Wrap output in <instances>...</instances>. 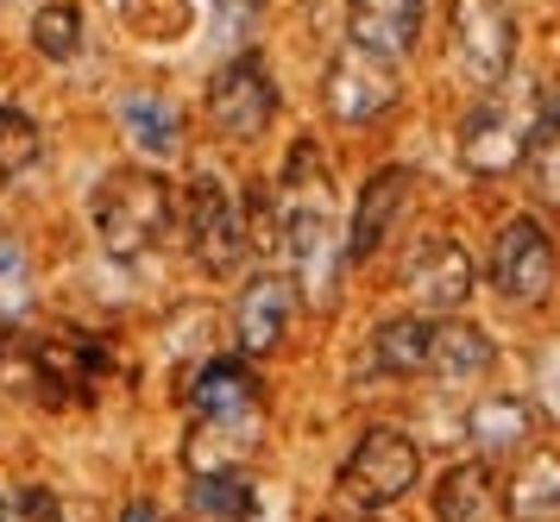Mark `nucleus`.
<instances>
[{"label":"nucleus","instance_id":"a878e982","mask_svg":"<svg viewBox=\"0 0 560 522\" xmlns=\"http://www.w3.org/2000/svg\"><path fill=\"white\" fill-rule=\"evenodd\" d=\"M258 13H265V0H221V20H228L233 32H246Z\"/></svg>","mask_w":560,"mask_h":522},{"label":"nucleus","instance_id":"f03ea898","mask_svg":"<svg viewBox=\"0 0 560 522\" xmlns=\"http://www.w3.org/2000/svg\"><path fill=\"white\" fill-rule=\"evenodd\" d=\"M278 240L290 252V271L308 283V302H328L340 283V227H334L328 171L315 146H296L278 176Z\"/></svg>","mask_w":560,"mask_h":522},{"label":"nucleus","instance_id":"2eb2a0df","mask_svg":"<svg viewBox=\"0 0 560 522\" xmlns=\"http://www.w3.org/2000/svg\"><path fill=\"white\" fill-rule=\"evenodd\" d=\"M491 359H498V347L485 340V327H472V322H434L429 366H422V372H434L441 384H472V378L491 372Z\"/></svg>","mask_w":560,"mask_h":522},{"label":"nucleus","instance_id":"ddd939ff","mask_svg":"<svg viewBox=\"0 0 560 522\" xmlns=\"http://www.w3.org/2000/svg\"><path fill=\"white\" fill-rule=\"evenodd\" d=\"M429 0H347V38L378 57H409L422 45Z\"/></svg>","mask_w":560,"mask_h":522},{"label":"nucleus","instance_id":"5701e85b","mask_svg":"<svg viewBox=\"0 0 560 522\" xmlns=\"http://www.w3.org/2000/svg\"><path fill=\"white\" fill-rule=\"evenodd\" d=\"M120 120H127V132H132V139H139L145 151H158V158L183 146V132H177V114H171L164 101H152V95H132L127 107H120Z\"/></svg>","mask_w":560,"mask_h":522},{"label":"nucleus","instance_id":"423d86ee","mask_svg":"<svg viewBox=\"0 0 560 522\" xmlns=\"http://www.w3.org/2000/svg\"><path fill=\"white\" fill-rule=\"evenodd\" d=\"M422 478V453L409 441L397 422H372L359 434V448L347 453V466H340V491L365 510H384V503H397Z\"/></svg>","mask_w":560,"mask_h":522},{"label":"nucleus","instance_id":"dca6fc26","mask_svg":"<svg viewBox=\"0 0 560 522\" xmlns=\"http://www.w3.org/2000/svg\"><path fill=\"white\" fill-rule=\"evenodd\" d=\"M504 510L516 522H560V448L523 453V466L504 491Z\"/></svg>","mask_w":560,"mask_h":522},{"label":"nucleus","instance_id":"9b49d317","mask_svg":"<svg viewBox=\"0 0 560 522\" xmlns=\"http://www.w3.org/2000/svg\"><path fill=\"white\" fill-rule=\"evenodd\" d=\"M404 283H409V297L422 302V309H459V302L472 297V258H466L459 240L429 233L422 246L409 252Z\"/></svg>","mask_w":560,"mask_h":522},{"label":"nucleus","instance_id":"9d476101","mask_svg":"<svg viewBox=\"0 0 560 522\" xmlns=\"http://www.w3.org/2000/svg\"><path fill=\"white\" fill-rule=\"evenodd\" d=\"M454 57L479 89L504 82L510 57H516V25H510V0H454Z\"/></svg>","mask_w":560,"mask_h":522},{"label":"nucleus","instance_id":"6e6552de","mask_svg":"<svg viewBox=\"0 0 560 522\" xmlns=\"http://www.w3.org/2000/svg\"><path fill=\"white\" fill-rule=\"evenodd\" d=\"M555 277H560V252L548 240V227L535 214H510L498 227V246H491V290L516 309H535V302L555 297Z\"/></svg>","mask_w":560,"mask_h":522},{"label":"nucleus","instance_id":"20e7f679","mask_svg":"<svg viewBox=\"0 0 560 522\" xmlns=\"http://www.w3.org/2000/svg\"><path fill=\"white\" fill-rule=\"evenodd\" d=\"M535 120H541V107H535L529 95L491 82V95L466 114V126H459V158H466V171L472 176L516 171L523 151H529V139H535Z\"/></svg>","mask_w":560,"mask_h":522},{"label":"nucleus","instance_id":"6ab92c4d","mask_svg":"<svg viewBox=\"0 0 560 522\" xmlns=\"http://www.w3.org/2000/svg\"><path fill=\"white\" fill-rule=\"evenodd\" d=\"M529 428H535V409L523 397H485L472 409V441L485 448V460L491 453H523Z\"/></svg>","mask_w":560,"mask_h":522},{"label":"nucleus","instance_id":"f257e3e1","mask_svg":"<svg viewBox=\"0 0 560 522\" xmlns=\"http://www.w3.org/2000/svg\"><path fill=\"white\" fill-rule=\"evenodd\" d=\"M189 428H183V466L189 478L208 473H246L265 448V391L246 359H208L189 378Z\"/></svg>","mask_w":560,"mask_h":522},{"label":"nucleus","instance_id":"4be33fe9","mask_svg":"<svg viewBox=\"0 0 560 522\" xmlns=\"http://www.w3.org/2000/svg\"><path fill=\"white\" fill-rule=\"evenodd\" d=\"M32 302V258L20 246V233L0 221V322H20Z\"/></svg>","mask_w":560,"mask_h":522},{"label":"nucleus","instance_id":"412c9836","mask_svg":"<svg viewBox=\"0 0 560 522\" xmlns=\"http://www.w3.org/2000/svg\"><path fill=\"white\" fill-rule=\"evenodd\" d=\"M523 171H529L535 196L548 201V208H560V101L541 107L535 139H529V151H523Z\"/></svg>","mask_w":560,"mask_h":522},{"label":"nucleus","instance_id":"f3484780","mask_svg":"<svg viewBox=\"0 0 560 522\" xmlns=\"http://www.w3.org/2000/svg\"><path fill=\"white\" fill-rule=\"evenodd\" d=\"M498 510V473L485 460H466L434 485V522H491Z\"/></svg>","mask_w":560,"mask_h":522},{"label":"nucleus","instance_id":"cd10ccee","mask_svg":"<svg viewBox=\"0 0 560 522\" xmlns=\"http://www.w3.org/2000/svg\"><path fill=\"white\" fill-rule=\"evenodd\" d=\"M0 522H7V503H0Z\"/></svg>","mask_w":560,"mask_h":522},{"label":"nucleus","instance_id":"393cba45","mask_svg":"<svg viewBox=\"0 0 560 522\" xmlns=\"http://www.w3.org/2000/svg\"><path fill=\"white\" fill-rule=\"evenodd\" d=\"M7 522H63V510H57L51 491H38V485H26L20 498L7 503Z\"/></svg>","mask_w":560,"mask_h":522},{"label":"nucleus","instance_id":"a211bd4d","mask_svg":"<svg viewBox=\"0 0 560 522\" xmlns=\"http://www.w3.org/2000/svg\"><path fill=\"white\" fill-rule=\"evenodd\" d=\"M429 334H434V322H384V327H372L365 372H378V378H416L422 366H429Z\"/></svg>","mask_w":560,"mask_h":522},{"label":"nucleus","instance_id":"7ed1b4c3","mask_svg":"<svg viewBox=\"0 0 560 522\" xmlns=\"http://www.w3.org/2000/svg\"><path fill=\"white\" fill-rule=\"evenodd\" d=\"M89 221H95V240H102L107 258H145L171 240L177 227V189L158 171H139V164H120L95 183V201H89Z\"/></svg>","mask_w":560,"mask_h":522},{"label":"nucleus","instance_id":"bb28decb","mask_svg":"<svg viewBox=\"0 0 560 522\" xmlns=\"http://www.w3.org/2000/svg\"><path fill=\"white\" fill-rule=\"evenodd\" d=\"M120 522H158V510H152V503H127V510H120Z\"/></svg>","mask_w":560,"mask_h":522},{"label":"nucleus","instance_id":"f8f14e48","mask_svg":"<svg viewBox=\"0 0 560 522\" xmlns=\"http://www.w3.org/2000/svg\"><path fill=\"white\" fill-rule=\"evenodd\" d=\"M290 315H296V290H290V277H278V271L253 277V283L240 290V302H233V340H240V352L258 359V352L283 347Z\"/></svg>","mask_w":560,"mask_h":522},{"label":"nucleus","instance_id":"1a4fd4ad","mask_svg":"<svg viewBox=\"0 0 560 522\" xmlns=\"http://www.w3.org/2000/svg\"><path fill=\"white\" fill-rule=\"evenodd\" d=\"M397 57H378V50L365 45H347L334 50L328 76H322V101H328L334 126H372L378 114H390L397 107Z\"/></svg>","mask_w":560,"mask_h":522},{"label":"nucleus","instance_id":"39448f33","mask_svg":"<svg viewBox=\"0 0 560 522\" xmlns=\"http://www.w3.org/2000/svg\"><path fill=\"white\" fill-rule=\"evenodd\" d=\"M177 221H183V240H189V252H196V265L214 277H228L240 258H246V208H240V196H233L228 183L214 171H196L189 176V189H183L177 201Z\"/></svg>","mask_w":560,"mask_h":522},{"label":"nucleus","instance_id":"aec40b11","mask_svg":"<svg viewBox=\"0 0 560 522\" xmlns=\"http://www.w3.org/2000/svg\"><path fill=\"white\" fill-rule=\"evenodd\" d=\"M45 164V132L26 107H0V183H26Z\"/></svg>","mask_w":560,"mask_h":522},{"label":"nucleus","instance_id":"4468645a","mask_svg":"<svg viewBox=\"0 0 560 522\" xmlns=\"http://www.w3.org/2000/svg\"><path fill=\"white\" fill-rule=\"evenodd\" d=\"M404 201H409V171H404V164H384V171L365 183V196H359L353 233H347V252H353V258H372V252L384 246L390 221L404 214Z\"/></svg>","mask_w":560,"mask_h":522},{"label":"nucleus","instance_id":"0eeeda50","mask_svg":"<svg viewBox=\"0 0 560 522\" xmlns=\"http://www.w3.org/2000/svg\"><path fill=\"white\" fill-rule=\"evenodd\" d=\"M208 126L221 132V139H258L265 126L278 120V82H271V63L258 57V50H240L228 57L221 70L208 76Z\"/></svg>","mask_w":560,"mask_h":522},{"label":"nucleus","instance_id":"b1692460","mask_svg":"<svg viewBox=\"0 0 560 522\" xmlns=\"http://www.w3.org/2000/svg\"><path fill=\"white\" fill-rule=\"evenodd\" d=\"M32 45L45 50V57H57V63H63V57H77V50H82V13H77V7H63V0L45 7V13L32 20Z\"/></svg>","mask_w":560,"mask_h":522}]
</instances>
